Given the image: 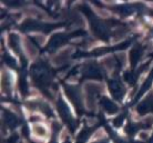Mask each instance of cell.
<instances>
[]
</instances>
